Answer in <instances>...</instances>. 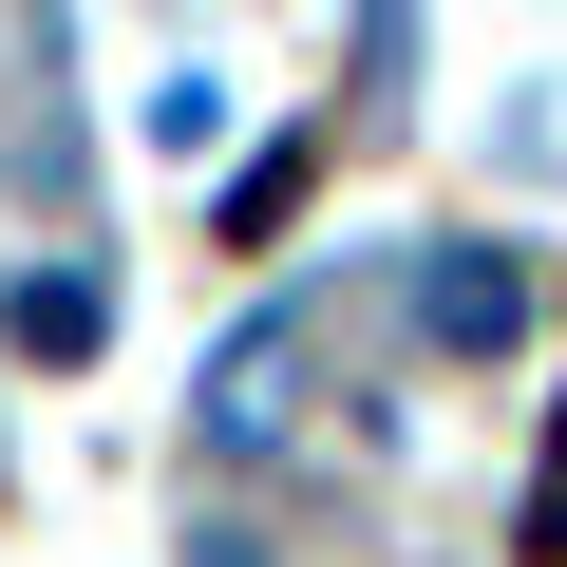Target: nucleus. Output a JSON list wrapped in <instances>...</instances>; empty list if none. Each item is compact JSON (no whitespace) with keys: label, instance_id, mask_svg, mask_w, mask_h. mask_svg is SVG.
<instances>
[{"label":"nucleus","instance_id":"1","mask_svg":"<svg viewBox=\"0 0 567 567\" xmlns=\"http://www.w3.org/2000/svg\"><path fill=\"white\" fill-rule=\"evenodd\" d=\"M416 322H435L454 360H511V341H529V265H511V246H435V265H416Z\"/></svg>","mask_w":567,"mask_h":567},{"label":"nucleus","instance_id":"2","mask_svg":"<svg viewBox=\"0 0 567 567\" xmlns=\"http://www.w3.org/2000/svg\"><path fill=\"white\" fill-rule=\"evenodd\" d=\"M303 341H322L303 303H265V322L208 360V454H265V435H284V379H303Z\"/></svg>","mask_w":567,"mask_h":567},{"label":"nucleus","instance_id":"3","mask_svg":"<svg viewBox=\"0 0 567 567\" xmlns=\"http://www.w3.org/2000/svg\"><path fill=\"white\" fill-rule=\"evenodd\" d=\"M0 322H20V341H39V360H95V322H114V303H95V284H76V265H58V284H0Z\"/></svg>","mask_w":567,"mask_h":567},{"label":"nucleus","instance_id":"4","mask_svg":"<svg viewBox=\"0 0 567 567\" xmlns=\"http://www.w3.org/2000/svg\"><path fill=\"white\" fill-rule=\"evenodd\" d=\"M189 567H284V548H246V529H208V548H189Z\"/></svg>","mask_w":567,"mask_h":567}]
</instances>
